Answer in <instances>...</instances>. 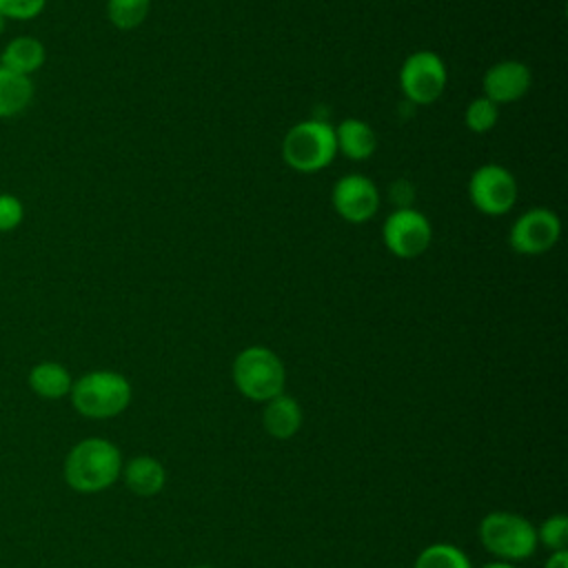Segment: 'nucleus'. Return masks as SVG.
Masks as SVG:
<instances>
[{"label": "nucleus", "mask_w": 568, "mask_h": 568, "mask_svg": "<svg viewBox=\"0 0 568 568\" xmlns=\"http://www.w3.org/2000/svg\"><path fill=\"white\" fill-rule=\"evenodd\" d=\"M122 464L120 448L111 439L93 435L69 448L62 462V477L71 490L93 495L111 488L120 479Z\"/></svg>", "instance_id": "1"}, {"label": "nucleus", "mask_w": 568, "mask_h": 568, "mask_svg": "<svg viewBox=\"0 0 568 568\" xmlns=\"http://www.w3.org/2000/svg\"><path fill=\"white\" fill-rule=\"evenodd\" d=\"M131 382L118 371H89L73 379L69 399L78 415L87 419H111L131 404Z\"/></svg>", "instance_id": "2"}, {"label": "nucleus", "mask_w": 568, "mask_h": 568, "mask_svg": "<svg viewBox=\"0 0 568 568\" xmlns=\"http://www.w3.org/2000/svg\"><path fill=\"white\" fill-rule=\"evenodd\" d=\"M231 377L240 395L262 404L284 393L286 386L284 362L275 351L260 344L246 346L235 355Z\"/></svg>", "instance_id": "3"}, {"label": "nucleus", "mask_w": 568, "mask_h": 568, "mask_svg": "<svg viewBox=\"0 0 568 568\" xmlns=\"http://www.w3.org/2000/svg\"><path fill=\"white\" fill-rule=\"evenodd\" d=\"M481 546L499 561H524L537 550V526L519 513L493 510L477 528Z\"/></svg>", "instance_id": "4"}, {"label": "nucleus", "mask_w": 568, "mask_h": 568, "mask_svg": "<svg viewBox=\"0 0 568 568\" xmlns=\"http://www.w3.org/2000/svg\"><path fill=\"white\" fill-rule=\"evenodd\" d=\"M335 153V126L324 120L297 122L288 129L282 142V158L297 173H317L326 169Z\"/></svg>", "instance_id": "5"}, {"label": "nucleus", "mask_w": 568, "mask_h": 568, "mask_svg": "<svg viewBox=\"0 0 568 568\" xmlns=\"http://www.w3.org/2000/svg\"><path fill=\"white\" fill-rule=\"evenodd\" d=\"M446 64L435 51L410 53L399 69V87L406 100L415 104H433L446 89Z\"/></svg>", "instance_id": "6"}, {"label": "nucleus", "mask_w": 568, "mask_h": 568, "mask_svg": "<svg viewBox=\"0 0 568 568\" xmlns=\"http://www.w3.org/2000/svg\"><path fill=\"white\" fill-rule=\"evenodd\" d=\"M382 240H384V246L395 257L413 260L428 248L433 240V229L428 217L422 211L402 206L384 220Z\"/></svg>", "instance_id": "7"}, {"label": "nucleus", "mask_w": 568, "mask_h": 568, "mask_svg": "<svg viewBox=\"0 0 568 568\" xmlns=\"http://www.w3.org/2000/svg\"><path fill=\"white\" fill-rule=\"evenodd\" d=\"M468 197L477 211L486 215H504L517 200L515 175L501 164H481L468 180Z\"/></svg>", "instance_id": "8"}, {"label": "nucleus", "mask_w": 568, "mask_h": 568, "mask_svg": "<svg viewBox=\"0 0 568 568\" xmlns=\"http://www.w3.org/2000/svg\"><path fill=\"white\" fill-rule=\"evenodd\" d=\"M561 235V222L555 211L535 206L521 213L510 226L508 242L521 255H541L550 251Z\"/></svg>", "instance_id": "9"}, {"label": "nucleus", "mask_w": 568, "mask_h": 568, "mask_svg": "<svg viewBox=\"0 0 568 568\" xmlns=\"http://www.w3.org/2000/svg\"><path fill=\"white\" fill-rule=\"evenodd\" d=\"M333 209L351 224L368 222L379 209V191L375 182L362 173H348L333 184Z\"/></svg>", "instance_id": "10"}, {"label": "nucleus", "mask_w": 568, "mask_h": 568, "mask_svg": "<svg viewBox=\"0 0 568 568\" xmlns=\"http://www.w3.org/2000/svg\"><path fill=\"white\" fill-rule=\"evenodd\" d=\"M532 84L530 69L519 60H501L484 73V95L499 104L521 100Z\"/></svg>", "instance_id": "11"}, {"label": "nucleus", "mask_w": 568, "mask_h": 568, "mask_svg": "<svg viewBox=\"0 0 568 568\" xmlns=\"http://www.w3.org/2000/svg\"><path fill=\"white\" fill-rule=\"evenodd\" d=\"M120 479L138 497H155L166 484V470L153 455H135L122 464Z\"/></svg>", "instance_id": "12"}, {"label": "nucleus", "mask_w": 568, "mask_h": 568, "mask_svg": "<svg viewBox=\"0 0 568 568\" xmlns=\"http://www.w3.org/2000/svg\"><path fill=\"white\" fill-rule=\"evenodd\" d=\"M302 406L295 397L280 393L264 402L262 410V426L275 439H291L302 428Z\"/></svg>", "instance_id": "13"}, {"label": "nucleus", "mask_w": 568, "mask_h": 568, "mask_svg": "<svg viewBox=\"0 0 568 568\" xmlns=\"http://www.w3.org/2000/svg\"><path fill=\"white\" fill-rule=\"evenodd\" d=\"M27 384L33 390V395H38L42 399H62V397H69L73 377L69 373V368L62 366L60 362L44 359L29 368Z\"/></svg>", "instance_id": "14"}, {"label": "nucleus", "mask_w": 568, "mask_h": 568, "mask_svg": "<svg viewBox=\"0 0 568 568\" xmlns=\"http://www.w3.org/2000/svg\"><path fill=\"white\" fill-rule=\"evenodd\" d=\"M335 142H337V151L355 162L368 160L377 146L373 126L359 118L342 120L335 129Z\"/></svg>", "instance_id": "15"}, {"label": "nucleus", "mask_w": 568, "mask_h": 568, "mask_svg": "<svg viewBox=\"0 0 568 568\" xmlns=\"http://www.w3.org/2000/svg\"><path fill=\"white\" fill-rule=\"evenodd\" d=\"M44 58H47V51L38 38L18 36L2 49L0 67L29 78L33 71H38L44 64Z\"/></svg>", "instance_id": "16"}, {"label": "nucleus", "mask_w": 568, "mask_h": 568, "mask_svg": "<svg viewBox=\"0 0 568 568\" xmlns=\"http://www.w3.org/2000/svg\"><path fill=\"white\" fill-rule=\"evenodd\" d=\"M33 98V82L27 75L0 67V118L22 113Z\"/></svg>", "instance_id": "17"}, {"label": "nucleus", "mask_w": 568, "mask_h": 568, "mask_svg": "<svg viewBox=\"0 0 568 568\" xmlns=\"http://www.w3.org/2000/svg\"><path fill=\"white\" fill-rule=\"evenodd\" d=\"M413 568H473V564L459 546L448 541H437L426 546L417 555Z\"/></svg>", "instance_id": "18"}, {"label": "nucleus", "mask_w": 568, "mask_h": 568, "mask_svg": "<svg viewBox=\"0 0 568 568\" xmlns=\"http://www.w3.org/2000/svg\"><path fill=\"white\" fill-rule=\"evenodd\" d=\"M151 0H106V16L120 31H131L149 16Z\"/></svg>", "instance_id": "19"}, {"label": "nucleus", "mask_w": 568, "mask_h": 568, "mask_svg": "<svg viewBox=\"0 0 568 568\" xmlns=\"http://www.w3.org/2000/svg\"><path fill=\"white\" fill-rule=\"evenodd\" d=\"M499 118V106L490 102L486 95L475 98L464 113V122L473 133H486L497 124Z\"/></svg>", "instance_id": "20"}, {"label": "nucleus", "mask_w": 568, "mask_h": 568, "mask_svg": "<svg viewBox=\"0 0 568 568\" xmlns=\"http://www.w3.org/2000/svg\"><path fill=\"white\" fill-rule=\"evenodd\" d=\"M537 544H544L546 548L555 550H566L568 548V519L566 515L557 513L544 519L537 528Z\"/></svg>", "instance_id": "21"}, {"label": "nucleus", "mask_w": 568, "mask_h": 568, "mask_svg": "<svg viewBox=\"0 0 568 568\" xmlns=\"http://www.w3.org/2000/svg\"><path fill=\"white\" fill-rule=\"evenodd\" d=\"M47 0H0V16L4 20H33L44 11Z\"/></svg>", "instance_id": "22"}, {"label": "nucleus", "mask_w": 568, "mask_h": 568, "mask_svg": "<svg viewBox=\"0 0 568 568\" xmlns=\"http://www.w3.org/2000/svg\"><path fill=\"white\" fill-rule=\"evenodd\" d=\"M24 220L22 202L11 193H0V231H13Z\"/></svg>", "instance_id": "23"}, {"label": "nucleus", "mask_w": 568, "mask_h": 568, "mask_svg": "<svg viewBox=\"0 0 568 568\" xmlns=\"http://www.w3.org/2000/svg\"><path fill=\"white\" fill-rule=\"evenodd\" d=\"M544 568H568V550H555L546 559Z\"/></svg>", "instance_id": "24"}, {"label": "nucleus", "mask_w": 568, "mask_h": 568, "mask_svg": "<svg viewBox=\"0 0 568 568\" xmlns=\"http://www.w3.org/2000/svg\"><path fill=\"white\" fill-rule=\"evenodd\" d=\"M481 568H515V564H510V561H499V559H495V561H488V564H484Z\"/></svg>", "instance_id": "25"}, {"label": "nucleus", "mask_w": 568, "mask_h": 568, "mask_svg": "<svg viewBox=\"0 0 568 568\" xmlns=\"http://www.w3.org/2000/svg\"><path fill=\"white\" fill-rule=\"evenodd\" d=\"M4 22H7V20L0 16V36H2V31H4Z\"/></svg>", "instance_id": "26"}]
</instances>
